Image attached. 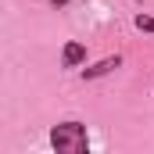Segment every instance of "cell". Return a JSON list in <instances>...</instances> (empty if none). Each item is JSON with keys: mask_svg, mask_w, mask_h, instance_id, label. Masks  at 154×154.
I'll use <instances>...</instances> for the list:
<instances>
[{"mask_svg": "<svg viewBox=\"0 0 154 154\" xmlns=\"http://www.w3.org/2000/svg\"><path fill=\"white\" fill-rule=\"evenodd\" d=\"M118 65H122V57H104V61H97V65H90V68H82V79H100V75H108V72H115Z\"/></svg>", "mask_w": 154, "mask_h": 154, "instance_id": "3", "label": "cell"}, {"mask_svg": "<svg viewBox=\"0 0 154 154\" xmlns=\"http://www.w3.org/2000/svg\"><path fill=\"white\" fill-rule=\"evenodd\" d=\"M136 29L140 32H154V18L151 14H136Z\"/></svg>", "mask_w": 154, "mask_h": 154, "instance_id": "4", "label": "cell"}, {"mask_svg": "<svg viewBox=\"0 0 154 154\" xmlns=\"http://www.w3.org/2000/svg\"><path fill=\"white\" fill-rule=\"evenodd\" d=\"M50 4H54V7H65V4H68V0H50Z\"/></svg>", "mask_w": 154, "mask_h": 154, "instance_id": "5", "label": "cell"}, {"mask_svg": "<svg viewBox=\"0 0 154 154\" xmlns=\"http://www.w3.org/2000/svg\"><path fill=\"white\" fill-rule=\"evenodd\" d=\"M82 61H86V47L79 39H68L65 50H61V68H79Z\"/></svg>", "mask_w": 154, "mask_h": 154, "instance_id": "2", "label": "cell"}, {"mask_svg": "<svg viewBox=\"0 0 154 154\" xmlns=\"http://www.w3.org/2000/svg\"><path fill=\"white\" fill-rule=\"evenodd\" d=\"M50 143L57 154H86L90 151V136L82 122H57L50 129Z\"/></svg>", "mask_w": 154, "mask_h": 154, "instance_id": "1", "label": "cell"}]
</instances>
